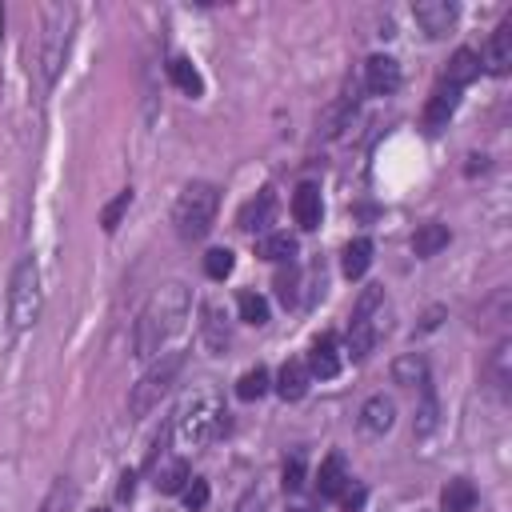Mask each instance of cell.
<instances>
[{
  "label": "cell",
  "mask_w": 512,
  "mask_h": 512,
  "mask_svg": "<svg viewBox=\"0 0 512 512\" xmlns=\"http://www.w3.org/2000/svg\"><path fill=\"white\" fill-rule=\"evenodd\" d=\"M340 268H344L348 280H360V276L372 268V240H368V236L348 240V244H344V260H340Z\"/></svg>",
  "instance_id": "cell-25"
},
{
  "label": "cell",
  "mask_w": 512,
  "mask_h": 512,
  "mask_svg": "<svg viewBox=\"0 0 512 512\" xmlns=\"http://www.w3.org/2000/svg\"><path fill=\"white\" fill-rule=\"evenodd\" d=\"M72 500H76V488H72V480H64V476H60V480L52 484V492H48V500H44V508H40V512H64Z\"/></svg>",
  "instance_id": "cell-32"
},
{
  "label": "cell",
  "mask_w": 512,
  "mask_h": 512,
  "mask_svg": "<svg viewBox=\"0 0 512 512\" xmlns=\"http://www.w3.org/2000/svg\"><path fill=\"white\" fill-rule=\"evenodd\" d=\"M412 20L420 24L424 36L440 40V36H448L456 28L460 4H452V0H420V4H412Z\"/></svg>",
  "instance_id": "cell-8"
},
{
  "label": "cell",
  "mask_w": 512,
  "mask_h": 512,
  "mask_svg": "<svg viewBox=\"0 0 512 512\" xmlns=\"http://www.w3.org/2000/svg\"><path fill=\"white\" fill-rule=\"evenodd\" d=\"M188 312H192V292H188V284H180V280L160 284V288L144 300V308H140V316H136V328H132V356H136V360H156V356L164 352V344L184 328Z\"/></svg>",
  "instance_id": "cell-1"
},
{
  "label": "cell",
  "mask_w": 512,
  "mask_h": 512,
  "mask_svg": "<svg viewBox=\"0 0 512 512\" xmlns=\"http://www.w3.org/2000/svg\"><path fill=\"white\" fill-rule=\"evenodd\" d=\"M72 28H76V8L72 4H48L44 8V24H40V40H36V64H40L44 92L64 72V60H68V48H72Z\"/></svg>",
  "instance_id": "cell-3"
},
{
  "label": "cell",
  "mask_w": 512,
  "mask_h": 512,
  "mask_svg": "<svg viewBox=\"0 0 512 512\" xmlns=\"http://www.w3.org/2000/svg\"><path fill=\"white\" fill-rule=\"evenodd\" d=\"M180 496H184V508H188V512H200V508L208 504V496H212V492H208V480L192 476V480L184 484V492H180Z\"/></svg>",
  "instance_id": "cell-34"
},
{
  "label": "cell",
  "mask_w": 512,
  "mask_h": 512,
  "mask_svg": "<svg viewBox=\"0 0 512 512\" xmlns=\"http://www.w3.org/2000/svg\"><path fill=\"white\" fill-rule=\"evenodd\" d=\"M304 364H308L312 380H332V376H340V368H344V352H340L336 332H320V336L312 340Z\"/></svg>",
  "instance_id": "cell-9"
},
{
  "label": "cell",
  "mask_w": 512,
  "mask_h": 512,
  "mask_svg": "<svg viewBox=\"0 0 512 512\" xmlns=\"http://www.w3.org/2000/svg\"><path fill=\"white\" fill-rule=\"evenodd\" d=\"M420 392H424V408H420V420H416V436H428L436 428V396H432V384H424Z\"/></svg>",
  "instance_id": "cell-36"
},
{
  "label": "cell",
  "mask_w": 512,
  "mask_h": 512,
  "mask_svg": "<svg viewBox=\"0 0 512 512\" xmlns=\"http://www.w3.org/2000/svg\"><path fill=\"white\" fill-rule=\"evenodd\" d=\"M364 500H368V488H364L360 480H348V488L340 492V500H336V504H340L344 512H360V508H364Z\"/></svg>",
  "instance_id": "cell-37"
},
{
  "label": "cell",
  "mask_w": 512,
  "mask_h": 512,
  "mask_svg": "<svg viewBox=\"0 0 512 512\" xmlns=\"http://www.w3.org/2000/svg\"><path fill=\"white\" fill-rule=\"evenodd\" d=\"M308 384H312V372H308V364L300 360V356H292V360H284L280 364V372H276V396L280 400H304V392H308Z\"/></svg>",
  "instance_id": "cell-14"
},
{
  "label": "cell",
  "mask_w": 512,
  "mask_h": 512,
  "mask_svg": "<svg viewBox=\"0 0 512 512\" xmlns=\"http://www.w3.org/2000/svg\"><path fill=\"white\" fill-rule=\"evenodd\" d=\"M232 268H236L232 248H208V252H204V272H208V280H224V276H232Z\"/></svg>",
  "instance_id": "cell-29"
},
{
  "label": "cell",
  "mask_w": 512,
  "mask_h": 512,
  "mask_svg": "<svg viewBox=\"0 0 512 512\" xmlns=\"http://www.w3.org/2000/svg\"><path fill=\"white\" fill-rule=\"evenodd\" d=\"M236 312H240V320L244 324H268V300L260 296V292H240L236 296Z\"/></svg>",
  "instance_id": "cell-28"
},
{
  "label": "cell",
  "mask_w": 512,
  "mask_h": 512,
  "mask_svg": "<svg viewBox=\"0 0 512 512\" xmlns=\"http://www.w3.org/2000/svg\"><path fill=\"white\" fill-rule=\"evenodd\" d=\"M480 68L492 72V76H508V68H512V16H504L496 24V32H492V40L480 56Z\"/></svg>",
  "instance_id": "cell-10"
},
{
  "label": "cell",
  "mask_w": 512,
  "mask_h": 512,
  "mask_svg": "<svg viewBox=\"0 0 512 512\" xmlns=\"http://www.w3.org/2000/svg\"><path fill=\"white\" fill-rule=\"evenodd\" d=\"M188 480H192V468H188V460H184V456H160V464H156V472H152L156 492L176 496V492H184V484H188Z\"/></svg>",
  "instance_id": "cell-17"
},
{
  "label": "cell",
  "mask_w": 512,
  "mask_h": 512,
  "mask_svg": "<svg viewBox=\"0 0 512 512\" xmlns=\"http://www.w3.org/2000/svg\"><path fill=\"white\" fill-rule=\"evenodd\" d=\"M44 308V288H40V264L36 256H20L12 276H8V328L24 332L40 320Z\"/></svg>",
  "instance_id": "cell-6"
},
{
  "label": "cell",
  "mask_w": 512,
  "mask_h": 512,
  "mask_svg": "<svg viewBox=\"0 0 512 512\" xmlns=\"http://www.w3.org/2000/svg\"><path fill=\"white\" fill-rule=\"evenodd\" d=\"M268 388H272V376H268V368H264V364L248 368V372L236 380V396H240V400H260Z\"/></svg>",
  "instance_id": "cell-27"
},
{
  "label": "cell",
  "mask_w": 512,
  "mask_h": 512,
  "mask_svg": "<svg viewBox=\"0 0 512 512\" xmlns=\"http://www.w3.org/2000/svg\"><path fill=\"white\" fill-rule=\"evenodd\" d=\"M476 500H480V492H476V484L468 476H456V480H448L440 488V512H472Z\"/></svg>",
  "instance_id": "cell-21"
},
{
  "label": "cell",
  "mask_w": 512,
  "mask_h": 512,
  "mask_svg": "<svg viewBox=\"0 0 512 512\" xmlns=\"http://www.w3.org/2000/svg\"><path fill=\"white\" fill-rule=\"evenodd\" d=\"M180 372H184V352H160L156 364L132 384V392H128V412H132L136 420L148 416V412L168 396V388L176 384Z\"/></svg>",
  "instance_id": "cell-7"
},
{
  "label": "cell",
  "mask_w": 512,
  "mask_h": 512,
  "mask_svg": "<svg viewBox=\"0 0 512 512\" xmlns=\"http://www.w3.org/2000/svg\"><path fill=\"white\" fill-rule=\"evenodd\" d=\"M216 208H220V188L208 184V180H192L180 188L176 196V208H172V224L180 232V240H204L212 220H216Z\"/></svg>",
  "instance_id": "cell-5"
},
{
  "label": "cell",
  "mask_w": 512,
  "mask_h": 512,
  "mask_svg": "<svg viewBox=\"0 0 512 512\" xmlns=\"http://www.w3.org/2000/svg\"><path fill=\"white\" fill-rule=\"evenodd\" d=\"M132 480H136L132 472H124V476H120V500H128V496H132V488H136Z\"/></svg>",
  "instance_id": "cell-39"
},
{
  "label": "cell",
  "mask_w": 512,
  "mask_h": 512,
  "mask_svg": "<svg viewBox=\"0 0 512 512\" xmlns=\"http://www.w3.org/2000/svg\"><path fill=\"white\" fill-rule=\"evenodd\" d=\"M448 240H452L448 224H436V220H428V224H420V228H416V236H412V252L428 260V256H436L440 248H448Z\"/></svg>",
  "instance_id": "cell-23"
},
{
  "label": "cell",
  "mask_w": 512,
  "mask_h": 512,
  "mask_svg": "<svg viewBox=\"0 0 512 512\" xmlns=\"http://www.w3.org/2000/svg\"><path fill=\"white\" fill-rule=\"evenodd\" d=\"M456 108H460V88L440 84V88L432 92L428 108H424V128H428V132H440V128L452 120V112H456Z\"/></svg>",
  "instance_id": "cell-20"
},
{
  "label": "cell",
  "mask_w": 512,
  "mask_h": 512,
  "mask_svg": "<svg viewBox=\"0 0 512 512\" xmlns=\"http://www.w3.org/2000/svg\"><path fill=\"white\" fill-rule=\"evenodd\" d=\"M96 512H108V508H96Z\"/></svg>",
  "instance_id": "cell-40"
},
{
  "label": "cell",
  "mask_w": 512,
  "mask_h": 512,
  "mask_svg": "<svg viewBox=\"0 0 512 512\" xmlns=\"http://www.w3.org/2000/svg\"><path fill=\"white\" fill-rule=\"evenodd\" d=\"M200 316H204V320H200V336H204V344H208L212 352H224V348H228V340H232L228 308H220V300H208Z\"/></svg>",
  "instance_id": "cell-15"
},
{
  "label": "cell",
  "mask_w": 512,
  "mask_h": 512,
  "mask_svg": "<svg viewBox=\"0 0 512 512\" xmlns=\"http://www.w3.org/2000/svg\"><path fill=\"white\" fill-rule=\"evenodd\" d=\"M384 312H388L384 288L380 284H368L360 292V300L352 304V316H348V340H344V348H348L352 360H368L372 356V348L380 344V336L388 328Z\"/></svg>",
  "instance_id": "cell-4"
},
{
  "label": "cell",
  "mask_w": 512,
  "mask_h": 512,
  "mask_svg": "<svg viewBox=\"0 0 512 512\" xmlns=\"http://www.w3.org/2000/svg\"><path fill=\"white\" fill-rule=\"evenodd\" d=\"M168 80H172L184 96H192V100L204 96V76H200V68H196L188 56H172V60H168Z\"/></svg>",
  "instance_id": "cell-22"
},
{
  "label": "cell",
  "mask_w": 512,
  "mask_h": 512,
  "mask_svg": "<svg viewBox=\"0 0 512 512\" xmlns=\"http://www.w3.org/2000/svg\"><path fill=\"white\" fill-rule=\"evenodd\" d=\"M480 72H484V68H480V52H476V48H456V52L448 56L444 84H448V88H468Z\"/></svg>",
  "instance_id": "cell-19"
},
{
  "label": "cell",
  "mask_w": 512,
  "mask_h": 512,
  "mask_svg": "<svg viewBox=\"0 0 512 512\" xmlns=\"http://www.w3.org/2000/svg\"><path fill=\"white\" fill-rule=\"evenodd\" d=\"M392 380L404 384V388H424L428 384V360L420 352H404L396 364H392Z\"/></svg>",
  "instance_id": "cell-26"
},
{
  "label": "cell",
  "mask_w": 512,
  "mask_h": 512,
  "mask_svg": "<svg viewBox=\"0 0 512 512\" xmlns=\"http://www.w3.org/2000/svg\"><path fill=\"white\" fill-rule=\"evenodd\" d=\"M304 488V452H292L284 460V492H300Z\"/></svg>",
  "instance_id": "cell-35"
},
{
  "label": "cell",
  "mask_w": 512,
  "mask_h": 512,
  "mask_svg": "<svg viewBox=\"0 0 512 512\" xmlns=\"http://www.w3.org/2000/svg\"><path fill=\"white\" fill-rule=\"evenodd\" d=\"M276 220V192L272 188H260L252 200H244L240 204V212H236V228H244V232H268V224Z\"/></svg>",
  "instance_id": "cell-11"
},
{
  "label": "cell",
  "mask_w": 512,
  "mask_h": 512,
  "mask_svg": "<svg viewBox=\"0 0 512 512\" xmlns=\"http://www.w3.org/2000/svg\"><path fill=\"white\" fill-rule=\"evenodd\" d=\"M400 64L392 60V56H384V52H376V56H368V64H364V88L372 92V96H392L396 88H400Z\"/></svg>",
  "instance_id": "cell-12"
},
{
  "label": "cell",
  "mask_w": 512,
  "mask_h": 512,
  "mask_svg": "<svg viewBox=\"0 0 512 512\" xmlns=\"http://www.w3.org/2000/svg\"><path fill=\"white\" fill-rule=\"evenodd\" d=\"M256 256H264V260H272V264H292V260H296V236H288V232H268V236L256 240Z\"/></svg>",
  "instance_id": "cell-24"
},
{
  "label": "cell",
  "mask_w": 512,
  "mask_h": 512,
  "mask_svg": "<svg viewBox=\"0 0 512 512\" xmlns=\"http://www.w3.org/2000/svg\"><path fill=\"white\" fill-rule=\"evenodd\" d=\"M236 512H280V504H276V496H272L264 484H256V488H248V492L240 496Z\"/></svg>",
  "instance_id": "cell-30"
},
{
  "label": "cell",
  "mask_w": 512,
  "mask_h": 512,
  "mask_svg": "<svg viewBox=\"0 0 512 512\" xmlns=\"http://www.w3.org/2000/svg\"><path fill=\"white\" fill-rule=\"evenodd\" d=\"M488 372H492L496 388L508 396V340H500V344H496V352H492V360H488Z\"/></svg>",
  "instance_id": "cell-33"
},
{
  "label": "cell",
  "mask_w": 512,
  "mask_h": 512,
  "mask_svg": "<svg viewBox=\"0 0 512 512\" xmlns=\"http://www.w3.org/2000/svg\"><path fill=\"white\" fill-rule=\"evenodd\" d=\"M132 208V188H120L116 192V200H108L104 204V212H100V224H104V232H116L120 228V216Z\"/></svg>",
  "instance_id": "cell-31"
},
{
  "label": "cell",
  "mask_w": 512,
  "mask_h": 512,
  "mask_svg": "<svg viewBox=\"0 0 512 512\" xmlns=\"http://www.w3.org/2000/svg\"><path fill=\"white\" fill-rule=\"evenodd\" d=\"M392 424H396V404H392L384 392H376V396H368V400L360 404V428H364V432L384 436Z\"/></svg>",
  "instance_id": "cell-16"
},
{
  "label": "cell",
  "mask_w": 512,
  "mask_h": 512,
  "mask_svg": "<svg viewBox=\"0 0 512 512\" xmlns=\"http://www.w3.org/2000/svg\"><path fill=\"white\" fill-rule=\"evenodd\" d=\"M320 216H324L320 188H316L312 180H304V184L292 192V220H296L304 232H312V228H320Z\"/></svg>",
  "instance_id": "cell-13"
},
{
  "label": "cell",
  "mask_w": 512,
  "mask_h": 512,
  "mask_svg": "<svg viewBox=\"0 0 512 512\" xmlns=\"http://www.w3.org/2000/svg\"><path fill=\"white\" fill-rule=\"evenodd\" d=\"M296 288H300V272L288 264V272L276 276V296H280L284 304H296Z\"/></svg>",
  "instance_id": "cell-38"
},
{
  "label": "cell",
  "mask_w": 512,
  "mask_h": 512,
  "mask_svg": "<svg viewBox=\"0 0 512 512\" xmlns=\"http://www.w3.org/2000/svg\"><path fill=\"white\" fill-rule=\"evenodd\" d=\"M348 464H344V456H324L320 460V468H316V492L324 496V500H340V492L348 488Z\"/></svg>",
  "instance_id": "cell-18"
},
{
  "label": "cell",
  "mask_w": 512,
  "mask_h": 512,
  "mask_svg": "<svg viewBox=\"0 0 512 512\" xmlns=\"http://www.w3.org/2000/svg\"><path fill=\"white\" fill-rule=\"evenodd\" d=\"M176 436L188 444V448H204L212 444L216 436L228 432V408H224V396L216 388H192L180 408H176V420H172Z\"/></svg>",
  "instance_id": "cell-2"
}]
</instances>
